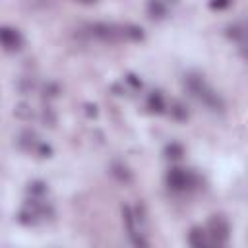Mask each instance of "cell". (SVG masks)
Segmentation results:
<instances>
[{"label":"cell","instance_id":"4","mask_svg":"<svg viewBox=\"0 0 248 248\" xmlns=\"http://www.w3.org/2000/svg\"><path fill=\"white\" fill-rule=\"evenodd\" d=\"M207 236H209V246H225L231 236V225L227 217L213 215L207 223Z\"/></svg>","mask_w":248,"mask_h":248},{"label":"cell","instance_id":"20","mask_svg":"<svg viewBox=\"0 0 248 248\" xmlns=\"http://www.w3.org/2000/svg\"><path fill=\"white\" fill-rule=\"evenodd\" d=\"M124 81H126V83H130L134 89H140V87H141V79H140L138 76H134V74H126Z\"/></svg>","mask_w":248,"mask_h":248},{"label":"cell","instance_id":"6","mask_svg":"<svg viewBox=\"0 0 248 248\" xmlns=\"http://www.w3.org/2000/svg\"><path fill=\"white\" fill-rule=\"evenodd\" d=\"M227 37L234 41L242 52V56L248 60V17L242 21H236L227 27Z\"/></svg>","mask_w":248,"mask_h":248},{"label":"cell","instance_id":"16","mask_svg":"<svg viewBox=\"0 0 248 248\" xmlns=\"http://www.w3.org/2000/svg\"><path fill=\"white\" fill-rule=\"evenodd\" d=\"M184 155V149H182V145L180 143H176V141H172V143H169L167 147H165V157L167 159H180Z\"/></svg>","mask_w":248,"mask_h":248},{"label":"cell","instance_id":"8","mask_svg":"<svg viewBox=\"0 0 248 248\" xmlns=\"http://www.w3.org/2000/svg\"><path fill=\"white\" fill-rule=\"evenodd\" d=\"M39 141H41V140H39L37 134L31 132V130H23V132H19V136L16 138L17 147L23 149V151H35L37 145H39Z\"/></svg>","mask_w":248,"mask_h":248},{"label":"cell","instance_id":"17","mask_svg":"<svg viewBox=\"0 0 248 248\" xmlns=\"http://www.w3.org/2000/svg\"><path fill=\"white\" fill-rule=\"evenodd\" d=\"M14 114H16L17 118H21V120H31V118H33V110H31L27 105H23V103L14 108Z\"/></svg>","mask_w":248,"mask_h":248},{"label":"cell","instance_id":"5","mask_svg":"<svg viewBox=\"0 0 248 248\" xmlns=\"http://www.w3.org/2000/svg\"><path fill=\"white\" fill-rule=\"evenodd\" d=\"M122 221H124V229H126V232H128V236H130L134 246H141V248L149 246V242L143 238L141 231L138 229V221L140 219H138L136 211L130 205H122Z\"/></svg>","mask_w":248,"mask_h":248},{"label":"cell","instance_id":"11","mask_svg":"<svg viewBox=\"0 0 248 248\" xmlns=\"http://www.w3.org/2000/svg\"><path fill=\"white\" fill-rule=\"evenodd\" d=\"M110 174H112L116 180H120V182H130V180H132L130 169H128L124 163H118V161L110 165Z\"/></svg>","mask_w":248,"mask_h":248},{"label":"cell","instance_id":"9","mask_svg":"<svg viewBox=\"0 0 248 248\" xmlns=\"http://www.w3.org/2000/svg\"><path fill=\"white\" fill-rule=\"evenodd\" d=\"M188 244H190V246H194V248L209 246L207 231H203L202 227H192V229H190V232H188Z\"/></svg>","mask_w":248,"mask_h":248},{"label":"cell","instance_id":"10","mask_svg":"<svg viewBox=\"0 0 248 248\" xmlns=\"http://www.w3.org/2000/svg\"><path fill=\"white\" fill-rule=\"evenodd\" d=\"M147 108L151 112H157V114L165 112V99H163L161 91H151L147 95Z\"/></svg>","mask_w":248,"mask_h":248},{"label":"cell","instance_id":"2","mask_svg":"<svg viewBox=\"0 0 248 248\" xmlns=\"http://www.w3.org/2000/svg\"><path fill=\"white\" fill-rule=\"evenodd\" d=\"M85 31L89 37L103 41V43H118L124 41V25H116V23H107V21H97V23H89L85 25Z\"/></svg>","mask_w":248,"mask_h":248},{"label":"cell","instance_id":"15","mask_svg":"<svg viewBox=\"0 0 248 248\" xmlns=\"http://www.w3.org/2000/svg\"><path fill=\"white\" fill-rule=\"evenodd\" d=\"M170 116L176 120H186L188 118V110L180 101H172L170 103Z\"/></svg>","mask_w":248,"mask_h":248},{"label":"cell","instance_id":"22","mask_svg":"<svg viewBox=\"0 0 248 248\" xmlns=\"http://www.w3.org/2000/svg\"><path fill=\"white\" fill-rule=\"evenodd\" d=\"M43 118H45V122H48V126H54V122H56V118H54V114H52V110L46 107L45 108V112H43Z\"/></svg>","mask_w":248,"mask_h":248},{"label":"cell","instance_id":"3","mask_svg":"<svg viewBox=\"0 0 248 248\" xmlns=\"http://www.w3.org/2000/svg\"><path fill=\"white\" fill-rule=\"evenodd\" d=\"M165 180H167V186L172 192H188V190H192L198 184V176L192 170L180 169V167H172L167 172Z\"/></svg>","mask_w":248,"mask_h":248},{"label":"cell","instance_id":"14","mask_svg":"<svg viewBox=\"0 0 248 248\" xmlns=\"http://www.w3.org/2000/svg\"><path fill=\"white\" fill-rule=\"evenodd\" d=\"M124 35H126V41H141L143 39V29L138 27V25L126 23L124 25Z\"/></svg>","mask_w":248,"mask_h":248},{"label":"cell","instance_id":"18","mask_svg":"<svg viewBox=\"0 0 248 248\" xmlns=\"http://www.w3.org/2000/svg\"><path fill=\"white\" fill-rule=\"evenodd\" d=\"M43 91H45V93H43L45 97H48V99H52V97H56V95L60 93V87H58V85H56L54 81H48V83L45 85V89H43Z\"/></svg>","mask_w":248,"mask_h":248},{"label":"cell","instance_id":"13","mask_svg":"<svg viewBox=\"0 0 248 248\" xmlns=\"http://www.w3.org/2000/svg\"><path fill=\"white\" fill-rule=\"evenodd\" d=\"M147 12L155 19H163L167 16V8H165V4L161 0H149L147 2Z\"/></svg>","mask_w":248,"mask_h":248},{"label":"cell","instance_id":"19","mask_svg":"<svg viewBox=\"0 0 248 248\" xmlns=\"http://www.w3.org/2000/svg\"><path fill=\"white\" fill-rule=\"evenodd\" d=\"M35 153H37V155H41V157H50V155H52V147H50L48 143H45V141H39V145H37Z\"/></svg>","mask_w":248,"mask_h":248},{"label":"cell","instance_id":"12","mask_svg":"<svg viewBox=\"0 0 248 248\" xmlns=\"http://www.w3.org/2000/svg\"><path fill=\"white\" fill-rule=\"evenodd\" d=\"M46 192H48V186L43 180H33V182L27 184V194L31 198H45Z\"/></svg>","mask_w":248,"mask_h":248},{"label":"cell","instance_id":"7","mask_svg":"<svg viewBox=\"0 0 248 248\" xmlns=\"http://www.w3.org/2000/svg\"><path fill=\"white\" fill-rule=\"evenodd\" d=\"M0 39H2V46L6 52H17L21 46H23V37L17 29L14 27H2L0 31Z\"/></svg>","mask_w":248,"mask_h":248},{"label":"cell","instance_id":"23","mask_svg":"<svg viewBox=\"0 0 248 248\" xmlns=\"http://www.w3.org/2000/svg\"><path fill=\"white\" fill-rule=\"evenodd\" d=\"M78 2H83V4H91V2H95V0H78Z\"/></svg>","mask_w":248,"mask_h":248},{"label":"cell","instance_id":"21","mask_svg":"<svg viewBox=\"0 0 248 248\" xmlns=\"http://www.w3.org/2000/svg\"><path fill=\"white\" fill-rule=\"evenodd\" d=\"M231 2H232V0H211V2H209V6H211L213 10H225Z\"/></svg>","mask_w":248,"mask_h":248},{"label":"cell","instance_id":"1","mask_svg":"<svg viewBox=\"0 0 248 248\" xmlns=\"http://www.w3.org/2000/svg\"><path fill=\"white\" fill-rule=\"evenodd\" d=\"M182 85H184V89H186L196 101H200V103L205 105L207 108H211V110H215V112H221V110L225 108L223 97L203 79V76H202L200 72H188V74H184Z\"/></svg>","mask_w":248,"mask_h":248}]
</instances>
